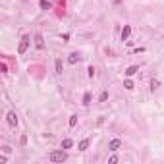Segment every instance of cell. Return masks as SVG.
Masks as SVG:
<instances>
[{
    "label": "cell",
    "mask_w": 164,
    "mask_h": 164,
    "mask_svg": "<svg viewBox=\"0 0 164 164\" xmlns=\"http://www.w3.org/2000/svg\"><path fill=\"white\" fill-rule=\"evenodd\" d=\"M66 158H68L66 151H52L50 156H49V160H50V162H64Z\"/></svg>",
    "instance_id": "cell-1"
},
{
    "label": "cell",
    "mask_w": 164,
    "mask_h": 164,
    "mask_svg": "<svg viewBox=\"0 0 164 164\" xmlns=\"http://www.w3.org/2000/svg\"><path fill=\"white\" fill-rule=\"evenodd\" d=\"M27 46H29V37L23 35V37H22V43H19V46H18V54H25Z\"/></svg>",
    "instance_id": "cell-2"
},
{
    "label": "cell",
    "mask_w": 164,
    "mask_h": 164,
    "mask_svg": "<svg viewBox=\"0 0 164 164\" xmlns=\"http://www.w3.org/2000/svg\"><path fill=\"white\" fill-rule=\"evenodd\" d=\"M120 147H122V141H120V139H112V141H110V145H108V149L116 152V151L120 149Z\"/></svg>",
    "instance_id": "cell-3"
},
{
    "label": "cell",
    "mask_w": 164,
    "mask_h": 164,
    "mask_svg": "<svg viewBox=\"0 0 164 164\" xmlns=\"http://www.w3.org/2000/svg\"><path fill=\"white\" fill-rule=\"evenodd\" d=\"M131 35V27L129 25H124V29H122V41H128Z\"/></svg>",
    "instance_id": "cell-4"
},
{
    "label": "cell",
    "mask_w": 164,
    "mask_h": 164,
    "mask_svg": "<svg viewBox=\"0 0 164 164\" xmlns=\"http://www.w3.org/2000/svg\"><path fill=\"white\" fill-rule=\"evenodd\" d=\"M8 124L10 126H18V116H15V112H8Z\"/></svg>",
    "instance_id": "cell-5"
},
{
    "label": "cell",
    "mask_w": 164,
    "mask_h": 164,
    "mask_svg": "<svg viewBox=\"0 0 164 164\" xmlns=\"http://www.w3.org/2000/svg\"><path fill=\"white\" fill-rule=\"evenodd\" d=\"M35 45H37V49H45V41H43V35L41 33L35 35Z\"/></svg>",
    "instance_id": "cell-6"
},
{
    "label": "cell",
    "mask_w": 164,
    "mask_h": 164,
    "mask_svg": "<svg viewBox=\"0 0 164 164\" xmlns=\"http://www.w3.org/2000/svg\"><path fill=\"white\" fill-rule=\"evenodd\" d=\"M68 62H70L72 66H73V64H77V62H79V54H77V52H72L70 58H68Z\"/></svg>",
    "instance_id": "cell-7"
},
{
    "label": "cell",
    "mask_w": 164,
    "mask_h": 164,
    "mask_svg": "<svg viewBox=\"0 0 164 164\" xmlns=\"http://www.w3.org/2000/svg\"><path fill=\"white\" fill-rule=\"evenodd\" d=\"M137 72H139V68H137V66H129L128 70H126V75H135Z\"/></svg>",
    "instance_id": "cell-8"
},
{
    "label": "cell",
    "mask_w": 164,
    "mask_h": 164,
    "mask_svg": "<svg viewBox=\"0 0 164 164\" xmlns=\"http://www.w3.org/2000/svg\"><path fill=\"white\" fill-rule=\"evenodd\" d=\"M72 145H73L72 139H64V141H62V149H72Z\"/></svg>",
    "instance_id": "cell-9"
},
{
    "label": "cell",
    "mask_w": 164,
    "mask_h": 164,
    "mask_svg": "<svg viewBox=\"0 0 164 164\" xmlns=\"http://www.w3.org/2000/svg\"><path fill=\"white\" fill-rule=\"evenodd\" d=\"M87 149H89V139H83L79 143V151H87Z\"/></svg>",
    "instance_id": "cell-10"
},
{
    "label": "cell",
    "mask_w": 164,
    "mask_h": 164,
    "mask_svg": "<svg viewBox=\"0 0 164 164\" xmlns=\"http://www.w3.org/2000/svg\"><path fill=\"white\" fill-rule=\"evenodd\" d=\"M124 87L131 91V89H133V81H131V79H126V81H124Z\"/></svg>",
    "instance_id": "cell-11"
},
{
    "label": "cell",
    "mask_w": 164,
    "mask_h": 164,
    "mask_svg": "<svg viewBox=\"0 0 164 164\" xmlns=\"http://www.w3.org/2000/svg\"><path fill=\"white\" fill-rule=\"evenodd\" d=\"M54 66H56V72H58V73H62V60H56V62H54Z\"/></svg>",
    "instance_id": "cell-12"
},
{
    "label": "cell",
    "mask_w": 164,
    "mask_h": 164,
    "mask_svg": "<svg viewBox=\"0 0 164 164\" xmlns=\"http://www.w3.org/2000/svg\"><path fill=\"white\" fill-rule=\"evenodd\" d=\"M106 99H108V93H106V91H104V93H100V97H99L100 102H106Z\"/></svg>",
    "instance_id": "cell-13"
},
{
    "label": "cell",
    "mask_w": 164,
    "mask_h": 164,
    "mask_svg": "<svg viewBox=\"0 0 164 164\" xmlns=\"http://www.w3.org/2000/svg\"><path fill=\"white\" fill-rule=\"evenodd\" d=\"M41 8L49 10V8H50V2H49V0H41Z\"/></svg>",
    "instance_id": "cell-14"
},
{
    "label": "cell",
    "mask_w": 164,
    "mask_h": 164,
    "mask_svg": "<svg viewBox=\"0 0 164 164\" xmlns=\"http://www.w3.org/2000/svg\"><path fill=\"white\" fill-rule=\"evenodd\" d=\"M89 102H91V95L85 93V95H83V104H89Z\"/></svg>",
    "instance_id": "cell-15"
},
{
    "label": "cell",
    "mask_w": 164,
    "mask_h": 164,
    "mask_svg": "<svg viewBox=\"0 0 164 164\" xmlns=\"http://www.w3.org/2000/svg\"><path fill=\"white\" fill-rule=\"evenodd\" d=\"M75 124H77V116H70V128H73Z\"/></svg>",
    "instance_id": "cell-16"
},
{
    "label": "cell",
    "mask_w": 164,
    "mask_h": 164,
    "mask_svg": "<svg viewBox=\"0 0 164 164\" xmlns=\"http://www.w3.org/2000/svg\"><path fill=\"white\" fill-rule=\"evenodd\" d=\"M158 87H160V83H158V81H155V79H152V83H151V89H152V91H155V89H158Z\"/></svg>",
    "instance_id": "cell-17"
},
{
    "label": "cell",
    "mask_w": 164,
    "mask_h": 164,
    "mask_svg": "<svg viewBox=\"0 0 164 164\" xmlns=\"http://www.w3.org/2000/svg\"><path fill=\"white\" fill-rule=\"evenodd\" d=\"M118 162V156H110V160H108V164H116Z\"/></svg>",
    "instance_id": "cell-18"
},
{
    "label": "cell",
    "mask_w": 164,
    "mask_h": 164,
    "mask_svg": "<svg viewBox=\"0 0 164 164\" xmlns=\"http://www.w3.org/2000/svg\"><path fill=\"white\" fill-rule=\"evenodd\" d=\"M87 72H89V77H93V75H95V68H93V66H91V68H89V70H87Z\"/></svg>",
    "instance_id": "cell-19"
},
{
    "label": "cell",
    "mask_w": 164,
    "mask_h": 164,
    "mask_svg": "<svg viewBox=\"0 0 164 164\" xmlns=\"http://www.w3.org/2000/svg\"><path fill=\"white\" fill-rule=\"evenodd\" d=\"M118 2H122V0H116V4H118Z\"/></svg>",
    "instance_id": "cell-20"
}]
</instances>
